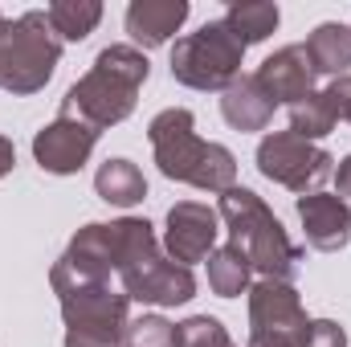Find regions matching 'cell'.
Masks as SVG:
<instances>
[{"instance_id": "1", "label": "cell", "mask_w": 351, "mask_h": 347, "mask_svg": "<svg viewBox=\"0 0 351 347\" xmlns=\"http://www.w3.org/2000/svg\"><path fill=\"white\" fill-rule=\"evenodd\" d=\"M110 237H114V274L123 278V294L131 302L180 307V302L196 298L192 270L160 250L152 221H143V217L110 221Z\"/></svg>"}, {"instance_id": "4", "label": "cell", "mask_w": 351, "mask_h": 347, "mask_svg": "<svg viewBox=\"0 0 351 347\" xmlns=\"http://www.w3.org/2000/svg\"><path fill=\"white\" fill-rule=\"evenodd\" d=\"M221 221L229 229V246H237L254 270H262V278L274 282H290L302 265V250L290 241V233L282 229V221L265 208V200L250 188H229L221 192Z\"/></svg>"}, {"instance_id": "26", "label": "cell", "mask_w": 351, "mask_h": 347, "mask_svg": "<svg viewBox=\"0 0 351 347\" xmlns=\"http://www.w3.org/2000/svg\"><path fill=\"white\" fill-rule=\"evenodd\" d=\"M323 94L331 98V106H335V115H339V119H351V74L335 78V82L323 90Z\"/></svg>"}, {"instance_id": "9", "label": "cell", "mask_w": 351, "mask_h": 347, "mask_svg": "<svg viewBox=\"0 0 351 347\" xmlns=\"http://www.w3.org/2000/svg\"><path fill=\"white\" fill-rule=\"evenodd\" d=\"M114 274V237H110V225L94 221V225H82L66 254L53 261L49 270V286L58 298L74 294V290H86V286H106Z\"/></svg>"}, {"instance_id": "15", "label": "cell", "mask_w": 351, "mask_h": 347, "mask_svg": "<svg viewBox=\"0 0 351 347\" xmlns=\"http://www.w3.org/2000/svg\"><path fill=\"white\" fill-rule=\"evenodd\" d=\"M188 21V0H131L127 4V33L135 49H160Z\"/></svg>"}, {"instance_id": "21", "label": "cell", "mask_w": 351, "mask_h": 347, "mask_svg": "<svg viewBox=\"0 0 351 347\" xmlns=\"http://www.w3.org/2000/svg\"><path fill=\"white\" fill-rule=\"evenodd\" d=\"M45 16H49L58 41H86L102 21V4L98 0H53L45 8Z\"/></svg>"}, {"instance_id": "2", "label": "cell", "mask_w": 351, "mask_h": 347, "mask_svg": "<svg viewBox=\"0 0 351 347\" xmlns=\"http://www.w3.org/2000/svg\"><path fill=\"white\" fill-rule=\"evenodd\" d=\"M147 74H152V66H147L143 49H135V45H106L94 58L86 78H78L66 90L58 115L78 119V123H86L94 131H106V127L123 123L135 110V98H139L143 82H147Z\"/></svg>"}, {"instance_id": "27", "label": "cell", "mask_w": 351, "mask_h": 347, "mask_svg": "<svg viewBox=\"0 0 351 347\" xmlns=\"http://www.w3.org/2000/svg\"><path fill=\"white\" fill-rule=\"evenodd\" d=\"M335 188H339V192H335L339 200H351V156H343L339 168H335Z\"/></svg>"}, {"instance_id": "20", "label": "cell", "mask_w": 351, "mask_h": 347, "mask_svg": "<svg viewBox=\"0 0 351 347\" xmlns=\"http://www.w3.org/2000/svg\"><path fill=\"white\" fill-rule=\"evenodd\" d=\"M250 274H254V265H250V258L237 246H221V250L208 254V286H213L217 298L245 294L250 290Z\"/></svg>"}, {"instance_id": "16", "label": "cell", "mask_w": 351, "mask_h": 347, "mask_svg": "<svg viewBox=\"0 0 351 347\" xmlns=\"http://www.w3.org/2000/svg\"><path fill=\"white\" fill-rule=\"evenodd\" d=\"M278 102L269 98L258 82V74H241L233 86L221 94V115L233 131H265L274 119Z\"/></svg>"}, {"instance_id": "8", "label": "cell", "mask_w": 351, "mask_h": 347, "mask_svg": "<svg viewBox=\"0 0 351 347\" xmlns=\"http://www.w3.org/2000/svg\"><path fill=\"white\" fill-rule=\"evenodd\" d=\"M258 172L298 196H311L323 180L335 176V160L331 152H323L311 139H298L294 131H269L258 143Z\"/></svg>"}, {"instance_id": "28", "label": "cell", "mask_w": 351, "mask_h": 347, "mask_svg": "<svg viewBox=\"0 0 351 347\" xmlns=\"http://www.w3.org/2000/svg\"><path fill=\"white\" fill-rule=\"evenodd\" d=\"M12 168H16V147H12V139L0 135V176H8Z\"/></svg>"}, {"instance_id": "24", "label": "cell", "mask_w": 351, "mask_h": 347, "mask_svg": "<svg viewBox=\"0 0 351 347\" xmlns=\"http://www.w3.org/2000/svg\"><path fill=\"white\" fill-rule=\"evenodd\" d=\"M123 347H176V323H168L164 315H139L127 323Z\"/></svg>"}, {"instance_id": "22", "label": "cell", "mask_w": 351, "mask_h": 347, "mask_svg": "<svg viewBox=\"0 0 351 347\" xmlns=\"http://www.w3.org/2000/svg\"><path fill=\"white\" fill-rule=\"evenodd\" d=\"M335 123H339V115H335V106H331V98L323 90H315V94H306L302 102L290 106V131L298 139H311V143L327 139L335 131Z\"/></svg>"}, {"instance_id": "29", "label": "cell", "mask_w": 351, "mask_h": 347, "mask_svg": "<svg viewBox=\"0 0 351 347\" xmlns=\"http://www.w3.org/2000/svg\"><path fill=\"white\" fill-rule=\"evenodd\" d=\"M245 347H286V344H278V339H262V335H250V344Z\"/></svg>"}, {"instance_id": "17", "label": "cell", "mask_w": 351, "mask_h": 347, "mask_svg": "<svg viewBox=\"0 0 351 347\" xmlns=\"http://www.w3.org/2000/svg\"><path fill=\"white\" fill-rule=\"evenodd\" d=\"M306 53H311L315 74L343 78L348 66H351V25H339V21L319 25V29L306 37Z\"/></svg>"}, {"instance_id": "7", "label": "cell", "mask_w": 351, "mask_h": 347, "mask_svg": "<svg viewBox=\"0 0 351 347\" xmlns=\"http://www.w3.org/2000/svg\"><path fill=\"white\" fill-rule=\"evenodd\" d=\"M131 298L114 294L110 286H86L62 298L66 347H123Z\"/></svg>"}, {"instance_id": "11", "label": "cell", "mask_w": 351, "mask_h": 347, "mask_svg": "<svg viewBox=\"0 0 351 347\" xmlns=\"http://www.w3.org/2000/svg\"><path fill=\"white\" fill-rule=\"evenodd\" d=\"M221 237V213L200 204V200H180L168 208V229H164V254L180 265H196L213 254Z\"/></svg>"}, {"instance_id": "5", "label": "cell", "mask_w": 351, "mask_h": 347, "mask_svg": "<svg viewBox=\"0 0 351 347\" xmlns=\"http://www.w3.org/2000/svg\"><path fill=\"white\" fill-rule=\"evenodd\" d=\"M62 58V41L45 12H21L16 21H0V90L37 94L53 78Z\"/></svg>"}, {"instance_id": "13", "label": "cell", "mask_w": 351, "mask_h": 347, "mask_svg": "<svg viewBox=\"0 0 351 347\" xmlns=\"http://www.w3.org/2000/svg\"><path fill=\"white\" fill-rule=\"evenodd\" d=\"M298 221L306 233V246L319 254H339L351 241V204L335 192H311L298 196Z\"/></svg>"}, {"instance_id": "23", "label": "cell", "mask_w": 351, "mask_h": 347, "mask_svg": "<svg viewBox=\"0 0 351 347\" xmlns=\"http://www.w3.org/2000/svg\"><path fill=\"white\" fill-rule=\"evenodd\" d=\"M176 347H237L229 339L225 323L213 315H192L184 323H176Z\"/></svg>"}, {"instance_id": "6", "label": "cell", "mask_w": 351, "mask_h": 347, "mask_svg": "<svg viewBox=\"0 0 351 347\" xmlns=\"http://www.w3.org/2000/svg\"><path fill=\"white\" fill-rule=\"evenodd\" d=\"M245 45L229 33L225 21H208L172 45V78L188 90H225L241 78Z\"/></svg>"}, {"instance_id": "12", "label": "cell", "mask_w": 351, "mask_h": 347, "mask_svg": "<svg viewBox=\"0 0 351 347\" xmlns=\"http://www.w3.org/2000/svg\"><path fill=\"white\" fill-rule=\"evenodd\" d=\"M94 143H98L94 127L58 115L49 127H41L33 135V160L41 164V172H49V176H74L86 168Z\"/></svg>"}, {"instance_id": "14", "label": "cell", "mask_w": 351, "mask_h": 347, "mask_svg": "<svg viewBox=\"0 0 351 347\" xmlns=\"http://www.w3.org/2000/svg\"><path fill=\"white\" fill-rule=\"evenodd\" d=\"M315 66H311V53H306V45H282L278 53H269L262 66H258V82L262 90L282 106H294V102H302L306 94H315Z\"/></svg>"}, {"instance_id": "25", "label": "cell", "mask_w": 351, "mask_h": 347, "mask_svg": "<svg viewBox=\"0 0 351 347\" xmlns=\"http://www.w3.org/2000/svg\"><path fill=\"white\" fill-rule=\"evenodd\" d=\"M298 347H348V331L335 319H311Z\"/></svg>"}, {"instance_id": "18", "label": "cell", "mask_w": 351, "mask_h": 347, "mask_svg": "<svg viewBox=\"0 0 351 347\" xmlns=\"http://www.w3.org/2000/svg\"><path fill=\"white\" fill-rule=\"evenodd\" d=\"M94 192L114 208H131L147 196V180L139 172V164H131V160H106L94 176Z\"/></svg>"}, {"instance_id": "30", "label": "cell", "mask_w": 351, "mask_h": 347, "mask_svg": "<svg viewBox=\"0 0 351 347\" xmlns=\"http://www.w3.org/2000/svg\"><path fill=\"white\" fill-rule=\"evenodd\" d=\"M0 21H4V16H0Z\"/></svg>"}, {"instance_id": "10", "label": "cell", "mask_w": 351, "mask_h": 347, "mask_svg": "<svg viewBox=\"0 0 351 347\" xmlns=\"http://www.w3.org/2000/svg\"><path fill=\"white\" fill-rule=\"evenodd\" d=\"M306 311H302V298L290 282H274L262 278L250 286V327L254 335L262 339H278L286 347H298L306 335Z\"/></svg>"}, {"instance_id": "3", "label": "cell", "mask_w": 351, "mask_h": 347, "mask_svg": "<svg viewBox=\"0 0 351 347\" xmlns=\"http://www.w3.org/2000/svg\"><path fill=\"white\" fill-rule=\"evenodd\" d=\"M147 139L156 164L168 180L192 184L200 192H229L237 184V160L229 147L196 135V119L188 106H168L147 123Z\"/></svg>"}, {"instance_id": "19", "label": "cell", "mask_w": 351, "mask_h": 347, "mask_svg": "<svg viewBox=\"0 0 351 347\" xmlns=\"http://www.w3.org/2000/svg\"><path fill=\"white\" fill-rule=\"evenodd\" d=\"M221 21H225L229 33L250 49V45L265 41V37L278 29L282 12H278V4H269V0H237V4H229V12H225Z\"/></svg>"}]
</instances>
